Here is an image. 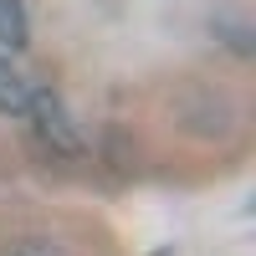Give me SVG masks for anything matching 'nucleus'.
Returning <instances> with one entry per match:
<instances>
[{"label": "nucleus", "mask_w": 256, "mask_h": 256, "mask_svg": "<svg viewBox=\"0 0 256 256\" xmlns=\"http://www.w3.org/2000/svg\"><path fill=\"white\" fill-rule=\"evenodd\" d=\"M26 118L36 123V138L52 148V154H82V134H77V123H72V113L62 108V98H52V92H31V102H26Z\"/></svg>", "instance_id": "nucleus-1"}, {"label": "nucleus", "mask_w": 256, "mask_h": 256, "mask_svg": "<svg viewBox=\"0 0 256 256\" xmlns=\"http://www.w3.org/2000/svg\"><path fill=\"white\" fill-rule=\"evenodd\" d=\"M26 102H31V82L0 56V113L6 118H26Z\"/></svg>", "instance_id": "nucleus-2"}, {"label": "nucleus", "mask_w": 256, "mask_h": 256, "mask_svg": "<svg viewBox=\"0 0 256 256\" xmlns=\"http://www.w3.org/2000/svg\"><path fill=\"white\" fill-rule=\"evenodd\" d=\"M26 6L20 0H0V46H10V52H20L26 46Z\"/></svg>", "instance_id": "nucleus-3"}, {"label": "nucleus", "mask_w": 256, "mask_h": 256, "mask_svg": "<svg viewBox=\"0 0 256 256\" xmlns=\"http://www.w3.org/2000/svg\"><path fill=\"white\" fill-rule=\"evenodd\" d=\"M6 256H67V246L52 236H20L16 246H6Z\"/></svg>", "instance_id": "nucleus-4"}]
</instances>
